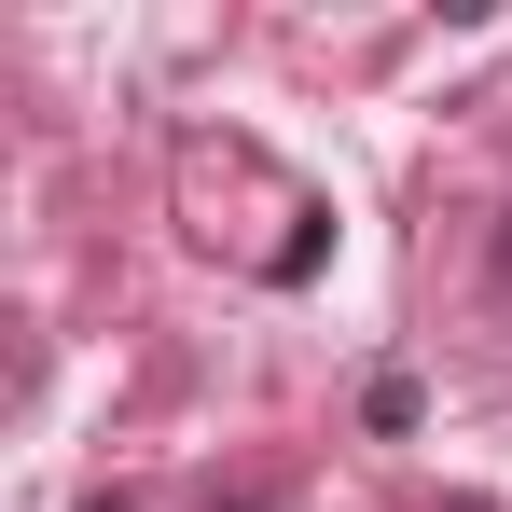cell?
<instances>
[{"label":"cell","instance_id":"5","mask_svg":"<svg viewBox=\"0 0 512 512\" xmlns=\"http://www.w3.org/2000/svg\"><path fill=\"white\" fill-rule=\"evenodd\" d=\"M429 512H499V499H429Z\"/></svg>","mask_w":512,"mask_h":512},{"label":"cell","instance_id":"2","mask_svg":"<svg viewBox=\"0 0 512 512\" xmlns=\"http://www.w3.org/2000/svg\"><path fill=\"white\" fill-rule=\"evenodd\" d=\"M208 512H277V499H263V485H236V499H208Z\"/></svg>","mask_w":512,"mask_h":512},{"label":"cell","instance_id":"4","mask_svg":"<svg viewBox=\"0 0 512 512\" xmlns=\"http://www.w3.org/2000/svg\"><path fill=\"white\" fill-rule=\"evenodd\" d=\"M84 512H139V499H125V485H97V499H84Z\"/></svg>","mask_w":512,"mask_h":512},{"label":"cell","instance_id":"1","mask_svg":"<svg viewBox=\"0 0 512 512\" xmlns=\"http://www.w3.org/2000/svg\"><path fill=\"white\" fill-rule=\"evenodd\" d=\"M360 429L402 443V429H416V374H374V388H360Z\"/></svg>","mask_w":512,"mask_h":512},{"label":"cell","instance_id":"3","mask_svg":"<svg viewBox=\"0 0 512 512\" xmlns=\"http://www.w3.org/2000/svg\"><path fill=\"white\" fill-rule=\"evenodd\" d=\"M485 263H499V291H512V208H499V250H485Z\"/></svg>","mask_w":512,"mask_h":512}]
</instances>
